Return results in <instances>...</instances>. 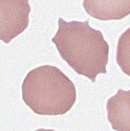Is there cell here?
Listing matches in <instances>:
<instances>
[{
  "instance_id": "obj_1",
  "label": "cell",
  "mask_w": 130,
  "mask_h": 131,
  "mask_svg": "<svg viewBox=\"0 0 130 131\" xmlns=\"http://www.w3.org/2000/svg\"><path fill=\"white\" fill-rule=\"evenodd\" d=\"M51 41L61 58L78 75L95 82L99 74L106 73L109 45L101 32L89 26L88 20L66 21L60 17Z\"/></svg>"
},
{
  "instance_id": "obj_2",
  "label": "cell",
  "mask_w": 130,
  "mask_h": 131,
  "mask_svg": "<svg viewBox=\"0 0 130 131\" xmlns=\"http://www.w3.org/2000/svg\"><path fill=\"white\" fill-rule=\"evenodd\" d=\"M24 103L38 115H64L76 101L73 81L57 67L42 65L31 71L21 85Z\"/></svg>"
},
{
  "instance_id": "obj_3",
  "label": "cell",
  "mask_w": 130,
  "mask_h": 131,
  "mask_svg": "<svg viewBox=\"0 0 130 131\" xmlns=\"http://www.w3.org/2000/svg\"><path fill=\"white\" fill-rule=\"evenodd\" d=\"M28 0H0V40L9 44L29 24Z\"/></svg>"
},
{
  "instance_id": "obj_4",
  "label": "cell",
  "mask_w": 130,
  "mask_h": 131,
  "mask_svg": "<svg viewBox=\"0 0 130 131\" xmlns=\"http://www.w3.org/2000/svg\"><path fill=\"white\" fill-rule=\"evenodd\" d=\"M83 7L100 21L122 20L130 14V0H83Z\"/></svg>"
},
{
  "instance_id": "obj_5",
  "label": "cell",
  "mask_w": 130,
  "mask_h": 131,
  "mask_svg": "<svg viewBox=\"0 0 130 131\" xmlns=\"http://www.w3.org/2000/svg\"><path fill=\"white\" fill-rule=\"evenodd\" d=\"M107 117L116 131H130V90L118 89L107 101Z\"/></svg>"
},
{
  "instance_id": "obj_6",
  "label": "cell",
  "mask_w": 130,
  "mask_h": 131,
  "mask_svg": "<svg viewBox=\"0 0 130 131\" xmlns=\"http://www.w3.org/2000/svg\"><path fill=\"white\" fill-rule=\"evenodd\" d=\"M116 63L122 72L130 76V28H127L118 39Z\"/></svg>"
},
{
  "instance_id": "obj_7",
  "label": "cell",
  "mask_w": 130,
  "mask_h": 131,
  "mask_svg": "<svg viewBox=\"0 0 130 131\" xmlns=\"http://www.w3.org/2000/svg\"><path fill=\"white\" fill-rule=\"evenodd\" d=\"M34 131H55L53 129H45V128H40V129H37Z\"/></svg>"
}]
</instances>
